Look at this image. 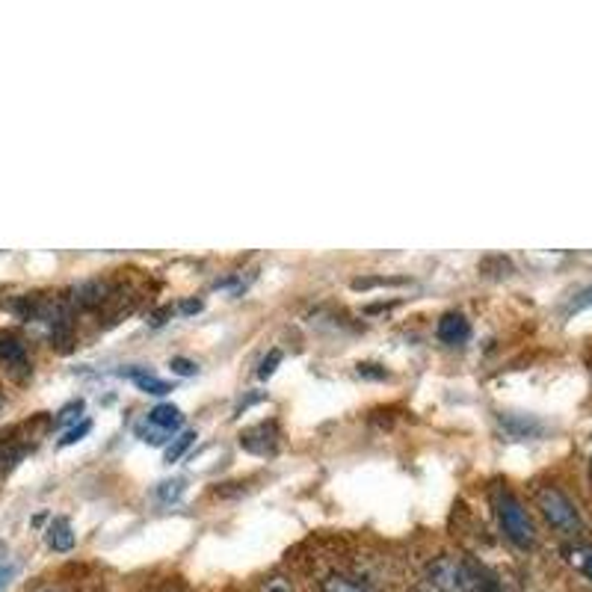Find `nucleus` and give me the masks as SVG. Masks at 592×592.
Instances as JSON below:
<instances>
[{
  "instance_id": "f257e3e1",
  "label": "nucleus",
  "mask_w": 592,
  "mask_h": 592,
  "mask_svg": "<svg viewBox=\"0 0 592 592\" xmlns=\"http://www.w3.org/2000/svg\"><path fill=\"white\" fill-rule=\"evenodd\" d=\"M477 575V566L454 554H441L427 566V580L436 592H474Z\"/></svg>"
},
{
  "instance_id": "f03ea898",
  "label": "nucleus",
  "mask_w": 592,
  "mask_h": 592,
  "mask_svg": "<svg viewBox=\"0 0 592 592\" xmlns=\"http://www.w3.org/2000/svg\"><path fill=\"white\" fill-rule=\"evenodd\" d=\"M498 519H501L503 533H507V540L515 548H522V551L533 548V542H536L533 522H531V515H527V510L522 507V501L515 498V494H510V492L498 494Z\"/></svg>"
},
{
  "instance_id": "7ed1b4c3",
  "label": "nucleus",
  "mask_w": 592,
  "mask_h": 592,
  "mask_svg": "<svg viewBox=\"0 0 592 592\" xmlns=\"http://www.w3.org/2000/svg\"><path fill=\"white\" fill-rule=\"evenodd\" d=\"M536 503H540L545 522L557 527L559 533H580L584 522H580V512L566 492H559L557 486H542L536 492Z\"/></svg>"
},
{
  "instance_id": "20e7f679",
  "label": "nucleus",
  "mask_w": 592,
  "mask_h": 592,
  "mask_svg": "<svg viewBox=\"0 0 592 592\" xmlns=\"http://www.w3.org/2000/svg\"><path fill=\"white\" fill-rule=\"evenodd\" d=\"M436 335L441 343H447V347H456V343H465L471 338V323L465 320V315H459V311H447V315L438 320Z\"/></svg>"
},
{
  "instance_id": "39448f33",
  "label": "nucleus",
  "mask_w": 592,
  "mask_h": 592,
  "mask_svg": "<svg viewBox=\"0 0 592 592\" xmlns=\"http://www.w3.org/2000/svg\"><path fill=\"white\" fill-rule=\"evenodd\" d=\"M276 441H278V433H276V424H258L252 429H246L240 436V447L249 450V454H258V456H267L276 450Z\"/></svg>"
},
{
  "instance_id": "423d86ee",
  "label": "nucleus",
  "mask_w": 592,
  "mask_h": 592,
  "mask_svg": "<svg viewBox=\"0 0 592 592\" xmlns=\"http://www.w3.org/2000/svg\"><path fill=\"white\" fill-rule=\"evenodd\" d=\"M0 362H4V368L13 376H18V380L30 373L27 350H24V343L15 338H0Z\"/></svg>"
},
{
  "instance_id": "0eeeda50",
  "label": "nucleus",
  "mask_w": 592,
  "mask_h": 592,
  "mask_svg": "<svg viewBox=\"0 0 592 592\" xmlns=\"http://www.w3.org/2000/svg\"><path fill=\"white\" fill-rule=\"evenodd\" d=\"M501 427L507 429V436L512 438H536L542 436V424L536 418H524V415H501Z\"/></svg>"
},
{
  "instance_id": "6e6552de",
  "label": "nucleus",
  "mask_w": 592,
  "mask_h": 592,
  "mask_svg": "<svg viewBox=\"0 0 592 592\" xmlns=\"http://www.w3.org/2000/svg\"><path fill=\"white\" fill-rule=\"evenodd\" d=\"M146 421L152 424V427H157V429H164V433H172V429H178L181 424H184V415H181L178 406L160 403V406L152 409V412H148Z\"/></svg>"
},
{
  "instance_id": "1a4fd4ad",
  "label": "nucleus",
  "mask_w": 592,
  "mask_h": 592,
  "mask_svg": "<svg viewBox=\"0 0 592 592\" xmlns=\"http://www.w3.org/2000/svg\"><path fill=\"white\" fill-rule=\"evenodd\" d=\"M122 376H127L134 385L143 394H155V397H164V394H169L172 391V385L166 382V380H160V376H155V373H148V371H122Z\"/></svg>"
},
{
  "instance_id": "9d476101",
  "label": "nucleus",
  "mask_w": 592,
  "mask_h": 592,
  "mask_svg": "<svg viewBox=\"0 0 592 592\" xmlns=\"http://www.w3.org/2000/svg\"><path fill=\"white\" fill-rule=\"evenodd\" d=\"M48 545L53 551H71L74 548V531L69 519H53L48 527Z\"/></svg>"
},
{
  "instance_id": "9b49d317",
  "label": "nucleus",
  "mask_w": 592,
  "mask_h": 592,
  "mask_svg": "<svg viewBox=\"0 0 592 592\" xmlns=\"http://www.w3.org/2000/svg\"><path fill=\"white\" fill-rule=\"evenodd\" d=\"M104 294H107L104 282H86V285H80L78 290H74V299H78L80 305H95V303H101Z\"/></svg>"
},
{
  "instance_id": "f8f14e48",
  "label": "nucleus",
  "mask_w": 592,
  "mask_h": 592,
  "mask_svg": "<svg viewBox=\"0 0 592 592\" xmlns=\"http://www.w3.org/2000/svg\"><path fill=\"white\" fill-rule=\"evenodd\" d=\"M193 441H196V433H181V436L166 447V462H178V459L190 450Z\"/></svg>"
},
{
  "instance_id": "ddd939ff",
  "label": "nucleus",
  "mask_w": 592,
  "mask_h": 592,
  "mask_svg": "<svg viewBox=\"0 0 592 592\" xmlns=\"http://www.w3.org/2000/svg\"><path fill=\"white\" fill-rule=\"evenodd\" d=\"M569 559H572V563L580 569V572H584V575L592 580V548H589V545L572 548V551H569Z\"/></svg>"
},
{
  "instance_id": "4468645a",
  "label": "nucleus",
  "mask_w": 592,
  "mask_h": 592,
  "mask_svg": "<svg viewBox=\"0 0 592 592\" xmlns=\"http://www.w3.org/2000/svg\"><path fill=\"white\" fill-rule=\"evenodd\" d=\"M323 592H368V589H362L359 584H352L350 578L332 575V578L323 580Z\"/></svg>"
},
{
  "instance_id": "2eb2a0df",
  "label": "nucleus",
  "mask_w": 592,
  "mask_h": 592,
  "mask_svg": "<svg viewBox=\"0 0 592 592\" xmlns=\"http://www.w3.org/2000/svg\"><path fill=\"white\" fill-rule=\"evenodd\" d=\"M181 494H184V480H164V483L157 486V498L164 501V503L178 501Z\"/></svg>"
},
{
  "instance_id": "dca6fc26",
  "label": "nucleus",
  "mask_w": 592,
  "mask_h": 592,
  "mask_svg": "<svg viewBox=\"0 0 592 592\" xmlns=\"http://www.w3.org/2000/svg\"><path fill=\"white\" fill-rule=\"evenodd\" d=\"M355 373H359L362 380H371V382H382V380H389V371H385L382 364H371V362L355 364Z\"/></svg>"
},
{
  "instance_id": "f3484780",
  "label": "nucleus",
  "mask_w": 592,
  "mask_h": 592,
  "mask_svg": "<svg viewBox=\"0 0 592 592\" xmlns=\"http://www.w3.org/2000/svg\"><path fill=\"white\" fill-rule=\"evenodd\" d=\"M136 436L143 438L146 445H164L169 433H164V429H157V427H152L148 421H143V424L136 427Z\"/></svg>"
},
{
  "instance_id": "a211bd4d",
  "label": "nucleus",
  "mask_w": 592,
  "mask_h": 592,
  "mask_svg": "<svg viewBox=\"0 0 592 592\" xmlns=\"http://www.w3.org/2000/svg\"><path fill=\"white\" fill-rule=\"evenodd\" d=\"M89 429H92V421H80L78 427H74V429H69V433H66V436H62V438H60V447H69V445H78V441H80V438H83L86 433H89Z\"/></svg>"
},
{
  "instance_id": "6ab92c4d",
  "label": "nucleus",
  "mask_w": 592,
  "mask_h": 592,
  "mask_svg": "<svg viewBox=\"0 0 592 592\" xmlns=\"http://www.w3.org/2000/svg\"><path fill=\"white\" fill-rule=\"evenodd\" d=\"M169 368L175 371L178 376H196L199 373V364L190 362V359H181V355H175V359L169 362Z\"/></svg>"
},
{
  "instance_id": "aec40b11",
  "label": "nucleus",
  "mask_w": 592,
  "mask_h": 592,
  "mask_svg": "<svg viewBox=\"0 0 592 592\" xmlns=\"http://www.w3.org/2000/svg\"><path fill=\"white\" fill-rule=\"evenodd\" d=\"M278 362H282V352L273 350V352L261 362V368H258V376H261V380H270V376L276 373V364H278Z\"/></svg>"
},
{
  "instance_id": "412c9836",
  "label": "nucleus",
  "mask_w": 592,
  "mask_h": 592,
  "mask_svg": "<svg viewBox=\"0 0 592 592\" xmlns=\"http://www.w3.org/2000/svg\"><path fill=\"white\" fill-rule=\"evenodd\" d=\"M376 285H403V278H355V282H352L355 290H368V287H376Z\"/></svg>"
},
{
  "instance_id": "4be33fe9",
  "label": "nucleus",
  "mask_w": 592,
  "mask_h": 592,
  "mask_svg": "<svg viewBox=\"0 0 592 592\" xmlns=\"http://www.w3.org/2000/svg\"><path fill=\"white\" fill-rule=\"evenodd\" d=\"M584 308H592V287L580 290L572 303H569V315H572V311H584Z\"/></svg>"
},
{
  "instance_id": "5701e85b",
  "label": "nucleus",
  "mask_w": 592,
  "mask_h": 592,
  "mask_svg": "<svg viewBox=\"0 0 592 592\" xmlns=\"http://www.w3.org/2000/svg\"><path fill=\"white\" fill-rule=\"evenodd\" d=\"M264 592H294V589H290V584L285 578H270L264 584Z\"/></svg>"
},
{
  "instance_id": "b1692460",
  "label": "nucleus",
  "mask_w": 592,
  "mask_h": 592,
  "mask_svg": "<svg viewBox=\"0 0 592 592\" xmlns=\"http://www.w3.org/2000/svg\"><path fill=\"white\" fill-rule=\"evenodd\" d=\"M181 311H184V315H199L202 299H187V303H181Z\"/></svg>"
},
{
  "instance_id": "393cba45",
  "label": "nucleus",
  "mask_w": 592,
  "mask_h": 592,
  "mask_svg": "<svg viewBox=\"0 0 592 592\" xmlns=\"http://www.w3.org/2000/svg\"><path fill=\"white\" fill-rule=\"evenodd\" d=\"M9 578H13V569H0V592L9 584Z\"/></svg>"
},
{
  "instance_id": "a878e982",
  "label": "nucleus",
  "mask_w": 592,
  "mask_h": 592,
  "mask_svg": "<svg viewBox=\"0 0 592 592\" xmlns=\"http://www.w3.org/2000/svg\"><path fill=\"white\" fill-rule=\"evenodd\" d=\"M4 459H6V454H4V447H0V462H4Z\"/></svg>"
},
{
  "instance_id": "bb28decb",
  "label": "nucleus",
  "mask_w": 592,
  "mask_h": 592,
  "mask_svg": "<svg viewBox=\"0 0 592 592\" xmlns=\"http://www.w3.org/2000/svg\"><path fill=\"white\" fill-rule=\"evenodd\" d=\"M0 406H4V397H0Z\"/></svg>"
}]
</instances>
